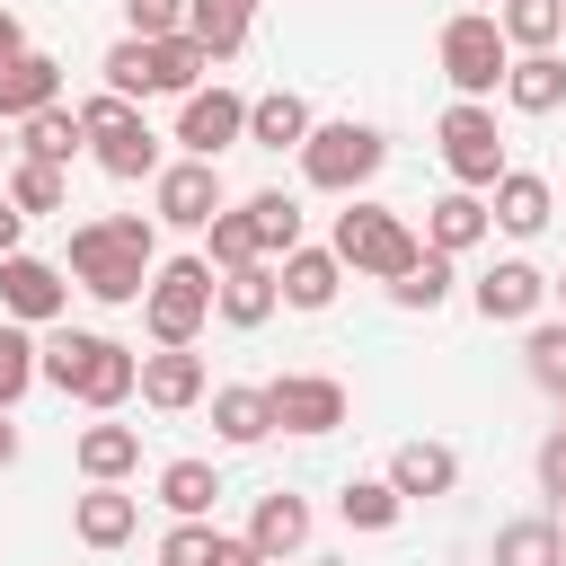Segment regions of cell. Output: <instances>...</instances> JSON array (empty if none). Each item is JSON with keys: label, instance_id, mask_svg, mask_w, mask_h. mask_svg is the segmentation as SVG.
<instances>
[{"label": "cell", "instance_id": "6da1fadb", "mask_svg": "<svg viewBox=\"0 0 566 566\" xmlns=\"http://www.w3.org/2000/svg\"><path fill=\"white\" fill-rule=\"evenodd\" d=\"M150 248H159V221H150V212H106V221H80V230H71V274H80L88 301L124 310V301H142L150 274H159Z\"/></svg>", "mask_w": 566, "mask_h": 566}, {"label": "cell", "instance_id": "7a4b0ae2", "mask_svg": "<svg viewBox=\"0 0 566 566\" xmlns=\"http://www.w3.org/2000/svg\"><path fill=\"white\" fill-rule=\"evenodd\" d=\"M44 380L62 389V398H80V407H124L133 389H142V354L133 345H115V336H88V327H62V336H44Z\"/></svg>", "mask_w": 566, "mask_h": 566}, {"label": "cell", "instance_id": "3957f363", "mask_svg": "<svg viewBox=\"0 0 566 566\" xmlns=\"http://www.w3.org/2000/svg\"><path fill=\"white\" fill-rule=\"evenodd\" d=\"M212 310H221V274H212V256H168V265L150 274V292H142V318H150L159 345H195Z\"/></svg>", "mask_w": 566, "mask_h": 566}, {"label": "cell", "instance_id": "277c9868", "mask_svg": "<svg viewBox=\"0 0 566 566\" xmlns=\"http://www.w3.org/2000/svg\"><path fill=\"white\" fill-rule=\"evenodd\" d=\"M380 159H389V133H380V124H354V115L310 124V142H301V177H310L318 195H354V186H371Z\"/></svg>", "mask_w": 566, "mask_h": 566}, {"label": "cell", "instance_id": "5b68a950", "mask_svg": "<svg viewBox=\"0 0 566 566\" xmlns=\"http://www.w3.org/2000/svg\"><path fill=\"white\" fill-rule=\"evenodd\" d=\"M327 248H336L354 274H380V283H398V274L424 256V239H416V230H407V212H389V203H345Z\"/></svg>", "mask_w": 566, "mask_h": 566}, {"label": "cell", "instance_id": "8992f818", "mask_svg": "<svg viewBox=\"0 0 566 566\" xmlns=\"http://www.w3.org/2000/svg\"><path fill=\"white\" fill-rule=\"evenodd\" d=\"M504 71H513L504 18H495V9H460V18L442 27V80H451L460 97H486V88H504Z\"/></svg>", "mask_w": 566, "mask_h": 566}, {"label": "cell", "instance_id": "52a82bcc", "mask_svg": "<svg viewBox=\"0 0 566 566\" xmlns=\"http://www.w3.org/2000/svg\"><path fill=\"white\" fill-rule=\"evenodd\" d=\"M80 124H88V150H97V168L106 177H159V133L133 115V97H115V88H97L88 106H80Z\"/></svg>", "mask_w": 566, "mask_h": 566}, {"label": "cell", "instance_id": "ba28073f", "mask_svg": "<svg viewBox=\"0 0 566 566\" xmlns=\"http://www.w3.org/2000/svg\"><path fill=\"white\" fill-rule=\"evenodd\" d=\"M433 133H442V168H451L460 186H495V177H504V133H495V115H486L478 97H460Z\"/></svg>", "mask_w": 566, "mask_h": 566}, {"label": "cell", "instance_id": "9c48e42d", "mask_svg": "<svg viewBox=\"0 0 566 566\" xmlns=\"http://www.w3.org/2000/svg\"><path fill=\"white\" fill-rule=\"evenodd\" d=\"M265 398H274L283 433H336L345 424V380H327V371H283V380H265Z\"/></svg>", "mask_w": 566, "mask_h": 566}, {"label": "cell", "instance_id": "30bf717a", "mask_svg": "<svg viewBox=\"0 0 566 566\" xmlns=\"http://www.w3.org/2000/svg\"><path fill=\"white\" fill-rule=\"evenodd\" d=\"M177 142H186V159H221L230 142H248V97L239 88H195L186 115H177Z\"/></svg>", "mask_w": 566, "mask_h": 566}, {"label": "cell", "instance_id": "8fae6325", "mask_svg": "<svg viewBox=\"0 0 566 566\" xmlns=\"http://www.w3.org/2000/svg\"><path fill=\"white\" fill-rule=\"evenodd\" d=\"M150 195H159V221H168V230H203V221L221 212V168H212V159H177V168L150 177Z\"/></svg>", "mask_w": 566, "mask_h": 566}, {"label": "cell", "instance_id": "7c38bea8", "mask_svg": "<svg viewBox=\"0 0 566 566\" xmlns=\"http://www.w3.org/2000/svg\"><path fill=\"white\" fill-rule=\"evenodd\" d=\"M62 301H71L62 265H44V256H0V310H9V318L44 327V318H62Z\"/></svg>", "mask_w": 566, "mask_h": 566}, {"label": "cell", "instance_id": "4fadbf2b", "mask_svg": "<svg viewBox=\"0 0 566 566\" xmlns=\"http://www.w3.org/2000/svg\"><path fill=\"white\" fill-rule=\"evenodd\" d=\"M539 301H548V274H539L531 256H504V265L478 274V318H486V327H513V318H531Z\"/></svg>", "mask_w": 566, "mask_h": 566}, {"label": "cell", "instance_id": "5bb4252c", "mask_svg": "<svg viewBox=\"0 0 566 566\" xmlns=\"http://www.w3.org/2000/svg\"><path fill=\"white\" fill-rule=\"evenodd\" d=\"M486 230H495V212H486V195H478V186H451L442 203H424V248H442V256L478 248Z\"/></svg>", "mask_w": 566, "mask_h": 566}, {"label": "cell", "instance_id": "9a60e30c", "mask_svg": "<svg viewBox=\"0 0 566 566\" xmlns=\"http://www.w3.org/2000/svg\"><path fill=\"white\" fill-rule=\"evenodd\" d=\"M142 398H150L159 416L195 407V398H203V354H186V345H159V354H142Z\"/></svg>", "mask_w": 566, "mask_h": 566}, {"label": "cell", "instance_id": "2e32d148", "mask_svg": "<svg viewBox=\"0 0 566 566\" xmlns=\"http://www.w3.org/2000/svg\"><path fill=\"white\" fill-rule=\"evenodd\" d=\"M44 106H62V62L18 53V62L0 71V124H27V115H44Z\"/></svg>", "mask_w": 566, "mask_h": 566}, {"label": "cell", "instance_id": "e0dca14e", "mask_svg": "<svg viewBox=\"0 0 566 566\" xmlns=\"http://www.w3.org/2000/svg\"><path fill=\"white\" fill-rule=\"evenodd\" d=\"M310 97H292V88H265V97H248V142L256 150H301L310 142Z\"/></svg>", "mask_w": 566, "mask_h": 566}, {"label": "cell", "instance_id": "ac0fdd59", "mask_svg": "<svg viewBox=\"0 0 566 566\" xmlns=\"http://www.w3.org/2000/svg\"><path fill=\"white\" fill-rule=\"evenodd\" d=\"M486 212H495V230H513V239L548 230V177H531V168H504V177L486 186Z\"/></svg>", "mask_w": 566, "mask_h": 566}, {"label": "cell", "instance_id": "d6986e66", "mask_svg": "<svg viewBox=\"0 0 566 566\" xmlns=\"http://www.w3.org/2000/svg\"><path fill=\"white\" fill-rule=\"evenodd\" d=\"M389 486L398 495H451L460 486V451L451 442H398L389 451Z\"/></svg>", "mask_w": 566, "mask_h": 566}, {"label": "cell", "instance_id": "ffe728a7", "mask_svg": "<svg viewBox=\"0 0 566 566\" xmlns=\"http://www.w3.org/2000/svg\"><path fill=\"white\" fill-rule=\"evenodd\" d=\"M133 522H142V504H133L124 486H106V478L71 504V531H80L88 548H124V539H133Z\"/></svg>", "mask_w": 566, "mask_h": 566}, {"label": "cell", "instance_id": "44dd1931", "mask_svg": "<svg viewBox=\"0 0 566 566\" xmlns=\"http://www.w3.org/2000/svg\"><path fill=\"white\" fill-rule=\"evenodd\" d=\"M274 274H283V301H292V310H327L336 283H345V256H336V248H292Z\"/></svg>", "mask_w": 566, "mask_h": 566}, {"label": "cell", "instance_id": "7402d4cb", "mask_svg": "<svg viewBox=\"0 0 566 566\" xmlns=\"http://www.w3.org/2000/svg\"><path fill=\"white\" fill-rule=\"evenodd\" d=\"M203 71H212V53H203L186 27H177V35H150V88H159V97H195Z\"/></svg>", "mask_w": 566, "mask_h": 566}, {"label": "cell", "instance_id": "603a6c76", "mask_svg": "<svg viewBox=\"0 0 566 566\" xmlns=\"http://www.w3.org/2000/svg\"><path fill=\"white\" fill-rule=\"evenodd\" d=\"M274 301H283V274H274L265 256L221 274V318H230V327H256V318H274Z\"/></svg>", "mask_w": 566, "mask_h": 566}, {"label": "cell", "instance_id": "cb8c5ba5", "mask_svg": "<svg viewBox=\"0 0 566 566\" xmlns=\"http://www.w3.org/2000/svg\"><path fill=\"white\" fill-rule=\"evenodd\" d=\"M212 433H221V442H239V451H248V442H265V433H274V398H265V389H248V380L212 389Z\"/></svg>", "mask_w": 566, "mask_h": 566}, {"label": "cell", "instance_id": "d4e9b609", "mask_svg": "<svg viewBox=\"0 0 566 566\" xmlns=\"http://www.w3.org/2000/svg\"><path fill=\"white\" fill-rule=\"evenodd\" d=\"M248 539L265 548V557H292V548H310V504L301 495H256V513H248Z\"/></svg>", "mask_w": 566, "mask_h": 566}, {"label": "cell", "instance_id": "484cf974", "mask_svg": "<svg viewBox=\"0 0 566 566\" xmlns=\"http://www.w3.org/2000/svg\"><path fill=\"white\" fill-rule=\"evenodd\" d=\"M504 97H513V115H557L566 106V62L557 53H522L504 71Z\"/></svg>", "mask_w": 566, "mask_h": 566}, {"label": "cell", "instance_id": "4316f807", "mask_svg": "<svg viewBox=\"0 0 566 566\" xmlns=\"http://www.w3.org/2000/svg\"><path fill=\"white\" fill-rule=\"evenodd\" d=\"M248 18H256V0H186V35H195L212 62H230V53L248 44Z\"/></svg>", "mask_w": 566, "mask_h": 566}, {"label": "cell", "instance_id": "83f0119b", "mask_svg": "<svg viewBox=\"0 0 566 566\" xmlns=\"http://www.w3.org/2000/svg\"><path fill=\"white\" fill-rule=\"evenodd\" d=\"M80 469H88V486H97V478L124 486V478L142 469V433H133V424H88V433H80Z\"/></svg>", "mask_w": 566, "mask_h": 566}, {"label": "cell", "instance_id": "f1b7e54d", "mask_svg": "<svg viewBox=\"0 0 566 566\" xmlns=\"http://www.w3.org/2000/svg\"><path fill=\"white\" fill-rule=\"evenodd\" d=\"M159 504H168L177 522H203V513L221 504V469H212V460H168V469H159Z\"/></svg>", "mask_w": 566, "mask_h": 566}, {"label": "cell", "instance_id": "f546056e", "mask_svg": "<svg viewBox=\"0 0 566 566\" xmlns=\"http://www.w3.org/2000/svg\"><path fill=\"white\" fill-rule=\"evenodd\" d=\"M80 142H88L80 106H44V115H27V124H18V159H53V168H62Z\"/></svg>", "mask_w": 566, "mask_h": 566}, {"label": "cell", "instance_id": "4dcf8cb0", "mask_svg": "<svg viewBox=\"0 0 566 566\" xmlns=\"http://www.w3.org/2000/svg\"><path fill=\"white\" fill-rule=\"evenodd\" d=\"M44 380V345L27 336V318H0V407H18Z\"/></svg>", "mask_w": 566, "mask_h": 566}, {"label": "cell", "instance_id": "1f68e13d", "mask_svg": "<svg viewBox=\"0 0 566 566\" xmlns=\"http://www.w3.org/2000/svg\"><path fill=\"white\" fill-rule=\"evenodd\" d=\"M495 566H566V531L557 522H504L495 531Z\"/></svg>", "mask_w": 566, "mask_h": 566}, {"label": "cell", "instance_id": "d6a6232c", "mask_svg": "<svg viewBox=\"0 0 566 566\" xmlns=\"http://www.w3.org/2000/svg\"><path fill=\"white\" fill-rule=\"evenodd\" d=\"M0 195H9V203H18L27 221H35V212H62V203H71V186H62V168H53V159H18Z\"/></svg>", "mask_w": 566, "mask_h": 566}, {"label": "cell", "instance_id": "836d02e7", "mask_svg": "<svg viewBox=\"0 0 566 566\" xmlns=\"http://www.w3.org/2000/svg\"><path fill=\"white\" fill-rule=\"evenodd\" d=\"M248 221H256V248H265V256H292V248H301V203H292L283 186L248 195Z\"/></svg>", "mask_w": 566, "mask_h": 566}, {"label": "cell", "instance_id": "e575fe53", "mask_svg": "<svg viewBox=\"0 0 566 566\" xmlns=\"http://www.w3.org/2000/svg\"><path fill=\"white\" fill-rule=\"evenodd\" d=\"M336 513H345L354 531H389V522L407 513V495H398L389 478H345V495H336Z\"/></svg>", "mask_w": 566, "mask_h": 566}, {"label": "cell", "instance_id": "d590c367", "mask_svg": "<svg viewBox=\"0 0 566 566\" xmlns=\"http://www.w3.org/2000/svg\"><path fill=\"white\" fill-rule=\"evenodd\" d=\"M495 18H504V35H513L522 53H548V44L566 35V0H504Z\"/></svg>", "mask_w": 566, "mask_h": 566}, {"label": "cell", "instance_id": "8d00e7d4", "mask_svg": "<svg viewBox=\"0 0 566 566\" xmlns=\"http://www.w3.org/2000/svg\"><path fill=\"white\" fill-rule=\"evenodd\" d=\"M203 256H212L221 274H230V265H256V256H265V248H256V221H248V203H239V212H212V221H203Z\"/></svg>", "mask_w": 566, "mask_h": 566}, {"label": "cell", "instance_id": "74e56055", "mask_svg": "<svg viewBox=\"0 0 566 566\" xmlns=\"http://www.w3.org/2000/svg\"><path fill=\"white\" fill-rule=\"evenodd\" d=\"M389 301H398V310H442V301H451V256H442V248H424V256L389 283Z\"/></svg>", "mask_w": 566, "mask_h": 566}, {"label": "cell", "instance_id": "f35d334b", "mask_svg": "<svg viewBox=\"0 0 566 566\" xmlns=\"http://www.w3.org/2000/svg\"><path fill=\"white\" fill-rule=\"evenodd\" d=\"M522 363H531V380H539V389H557V398H566V318H539V327H531V345H522Z\"/></svg>", "mask_w": 566, "mask_h": 566}, {"label": "cell", "instance_id": "ab89813d", "mask_svg": "<svg viewBox=\"0 0 566 566\" xmlns=\"http://www.w3.org/2000/svg\"><path fill=\"white\" fill-rule=\"evenodd\" d=\"M97 71H106V88H115V97H150V35H124Z\"/></svg>", "mask_w": 566, "mask_h": 566}, {"label": "cell", "instance_id": "60d3db41", "mask_svg": "<svg viewBox=\"0 0 566 566\" xmlns=\"http://www.w3.org/2000/svg\"><path fill=\"white\" fill-rule=\"evenodd\" d=\"M212 539H221L212 522H177V531L159 539V566H212Z\"/></svg>", "mask_w": 566, "mask_h": 566}, {"label": "cell", "instance_id": "b9f144b4", "mask_svg": "<svg viewBox=\"0 0 566 566\" xmlns=\"http://www.w3.org/2000/svg\"><path fill=\"white\" fill-rule=\"evenodd\" d=\"M124 18H133V35H177L186 0H124Z\"/></svg>", "mask_w": 566, "mask_h": 566}, {"label": "cell", "instance_id": "7bdbcfd3", "mask_svg": "<svg viewBox=\"0 0 566 566\" xmlns=\"http://www.w3.org/2000/svg\"><path fill=\"white\" fill-rule=\"evenodd\" d=\"M539 486H548V495H566V433H548V442H539Z\"/></svg>", "mask_w": 566, "mask_h": 566}, {"label": "cell", "instance_id": "ee69618b", "mask_svg": "<svg viewBox=\"0 0 566 566\" xmlns=\"http://www.w3.org/2000/svg\"><path fill=\"white\" fill-rule=\"evenodd\" d=\"M212 566H265V548H256V539H230V531H221V539H212Z\"/></svg>", "mask_w": 566, "mask_h": 566}, {"label": "cell", "instance_id": "f6af8a7d", "mask_svg": "<svg viewBox=\"0 0 566 566\" xmlns=\"http://www.w3.org/2000/svg\"><path fill=\"white\" fill-rule=\"evenodd\" d=\"M18 230H27V212H18L9 195H0V256H18Z\"/></svg>", "mask_w": 566, "mask_h": 566}, {"label": "cell", "instance_id": "bcb514c9", "mask_svg": "<svg viewBox=\"0 0 566 566\" xmlns=\"http://www.w3.org/2000/svg\"><path fill=\"white\" fill-rule=\"evenodd\" d=\"M18 53H27V27H18V18H9V9H0V71H9V62H18Z\"/></svg>", "mask_w": 566, "mask_h": 566}, {"label": "cell", "instance_id": "7dc6e473", "mask_svg": "<svg viewBox=\"0 0 566 566\" xmlns=\"http://www.w3.org/2000/svg\"><path fill=\"white\" fill-rule=\"evenodd\" d=\"M18 460V424H9V407H0V469Z\"/></svg>", "mask_w": 566, "mask_h": 566}, {"label": "cell", "instance_id": "c3c4849f", "mask_svg": "<svg viewBox=\"0 0 566 566\" xmlns=\"http://www.w3.org/2000/svg\"><path fill=\"white\" fill-rule=\"evenodd\" d=\"M478 9H504V0H478Z\"/></svg>", "mask_w": 566, "mask_h": 566}, {"label": "cell", "instance_id": "681fc988", "mask_svg": "<svg viewBox=\"0 0 566 566\" xmlns=\"http://www.w3.org/2000/svg\"><path fill=\"white\" fill-rule=\"evenodd\" d=\"M0 133H9V124H0ZM0 150H9V142H0Z\"/></svg>", "mask_w": 566, "mask_h": 566}, {"label": "cell", "instance_id": "f907efd6", "mask_svg": "<svg viewBox=\"0 0 566 566\" xmlns=\"http://www.w3.org/2000/svg\"><path fill=\"white\" fill-rule=\"evenodd\" d=\"M557 292H566V283H557Z\"/></svg>", "mask_w": 566, "mask_h": 566}]
</instances>
